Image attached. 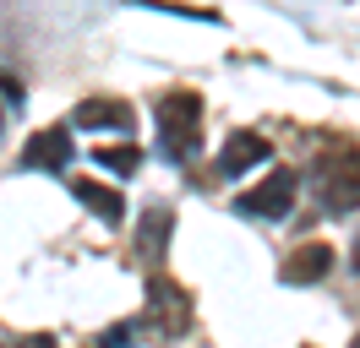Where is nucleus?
<instances>
[{"label":"nucleus","mask_w":360,"mask_h":348,"mask_svg":"<svg viewBox=\"0 0 360 348\" xmlns=\"http://www.w3.org/2000/svg\"><path fill=\"white\" fill-rule=\"evenodd\" d=\"M316 196L328 213H355L360 207V147L355 142H333L316 163Z\"/></svg>","instance_id":"nucleus-2"},{"label":"nucleus","mask_w":360,"mask_h":348,"mask_svg":"<svg viewBox=\"0 0 360 348\" xmlns=\"http://www.w3.org/2000/svg\"><path fill=\"white\" fill-rule=\"evenodd\" d=\"M142 326L153 332V337H186L191 332V294L180 288L175 278H164V272H153L148 278V310H142Z\"/></svg>","instance_id":"nucleus-3"},{"label":"nucleus","mask_w":360,"mask_h":348,"mask_svg":"<svg viewBox=\"0 0 360 348\" xmlns=\"http://www.w3.org/2000/svg\"><path fill=\"white\" fill-rule=\"evenodd\" d=\"M169 234H175V213L164 207V201H153L148 213L136 218V245H131V256L136 267L153 278L158 267H164V256H169Z\"/></svg>","instance_id":"nucleus-5"},{"label":"nucleus","mask_w":360,"mask_h":348,"mask_svg":"<svg viewBox=\"0 0 360 348\" xmlns=\"http://www.w3.org/2000/svg\"><path fill=\"white\" fill-rule=\"evenodd\" d=\"M268 136H257V130H235V136H224V147H219V158H213V174L219 180H240L246 169H257V163H268Z\"/></svg>","instance_id":"nucleus-6"},{"label":"nucleus","mask_w":360,"mask_h":348,"mask_svg":"<svg viewBox=\"0 0 360 348\" xmlns=\"http://www.w3.org/2000/svg\"><path fill=\"white\" fill-rule=\"evenodd\" d=\"M158 136H164V152L175 158V163H191L197 147H202V98L191 93V87H175V93H164L158 98Z\"/></svg>","instance_id":"nucleus-1"},{"label":"nucleus","mask_w":360,"mask_h":348,"mask_svg":"<svg viewBox=\"0 0 360 348\" xmlns=\"http://www.w3.org/2000/svg\"><path fill=\"white\" fill-rule=\"evenodd\" d=\"M131 332H136V321H120V326H110L93 348H126V343H131Z\"/></svg>","instance_id":"nucleus-12"},{"label":"nucleus","mask_w":360,"mask_h":348,"mask_svg":"<svg viewBox=\"0 0 360 348\" xmlns=\"http://www.w3.org/2000/svg\"><path fill=\"white\" fill-rule=\"evenodd\" d=\"M349 348H360V332H355V343H349Z\"/></svg>","instance_id":"nucleus-15"},{"label":"nucleus","mask_w":360,"mask_h":348,"mask_svg":"<svg viewBox=\"0 0 360 348\" xmlns=\"http://www.w3.org/2000/svg\"><path fill=\"white\" fill-rule=\"evenodd\" d=\"M93 163H104L115 174H136L142 169V147L136 142H126V147H93Z\"/></svg>","instance_id":"nucleus-11"},{"label":"nucleus","mask_w":360,"mask_h":348,"mask_svg":"<svg viewBox=\"0 0 360 348\" xmlns=\"http://www.w3.org/2000/svg\"><path fill=\"white\" fill-rule=\"evenodd\" d=\"M71 120H77V126H88V130H131L136 126V109L126 104V98H104V93H93V98L77 104Z\"/></svg>","instance_id":"nucleus-8"},{"label":"nucleus","mask_w":360,"mask_h":348,"mask_svg":"<svg viewBox=\"0 0 360 348\" xmlns=\"http://www.w3.org/2000/svg\"><path fill=\"white\" fill-rule=\"evenodd\" d=\"M0 348H55L49 332H22V337H0Z\"/></svg>","instance_id":"nucleus-13"},{"label":"nucleus","mask_w":360,"mask_h":348,"mask_svg":"<svg viewBox=\"0 0 360 348\" xmlns=\"http://www.w3.org/2000/svg\"><path fill=\"white\" fill-rule=\"evenodd\" d=\"M71 136L66 126H44V130H33L22 142V169H66L71 163Z\"/></svg>","instance_id":"nucleus-7"},{"label":"nucleus","mask_w":360,"mask_h":348,"mask_svg":"<svg viewBox=\"0 0 360 348\" xmlns=\"http://www.w3.org/2000/svg\"><path fill=\"white\" fill-rule=\"evenodd\" d=\"M295 191H300V180H295L290 169H278V174H268L262 185H251V191H240L235 196V213L240 218H284L295 207Z\"/></svg>","instance_id":"nucleus-4"},{"label":"nucleus","mask_w":360,"mask_h":348,"mask_svg":"<svg viewBox=\"0 0 360 348\" xmlns=\"http://www.w3.org/2000/svg\"><path fill=\"white\" fill-rule=\"evenodd\" d=\"M328 272H333V245L311 239V245H300V250L284 261V272H278V278H284V283H322Z\"/></svg>","instance_id":"nucleus-9"},{"label":"nucleus","mask_w":360,"mask_h":348,"mask_svg":"<svg viewBox=\"0 0 360 348\" xmlns=\"http://www.w3.org/2000/svg\"><path fill=\"white\" fill-rule=\"evenodd\" d=\"M349 267H355V278H360V234H355V245H349Z\"/></svg>","instance_id":"nucleus-14"},{"label":"nucleus","mask_w":360,"mask_h":348,"mask_svg":"<svg viewBox=\"0 0 360 348\" xmlns=\"http://www.w3.org/2000/svg\"><path fill=\"white\" fill-rule=\"evenodd\" d=\"M71 196H77L88 213H98L104 223H126V196L115 191V185H98V180H71Z\"/></svg>","instance_id":"nucleus-10"}]
</instances>
